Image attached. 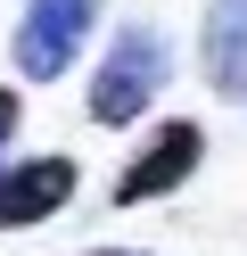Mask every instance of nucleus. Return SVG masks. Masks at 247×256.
Here are the masks:
<instances>
[{
  "mask_svg": "<svg viewBox=\"0 0 247 256\" xmlns=\"http://www.w3.org/2000/svg\"><path fill=\"white\" fill-rule=\"evenodd\" d=\"M165 74H173V58H165V34H157L148 17H124V25L107 34V50H99V66H91V91H82L91 124H107V132L140 124L148 108H157Z\"/></svg>",
  "mask_w": 247,
  "mask_h": 256,
  "instance_id": "nucleus-1",
  "label": "nucleus"
},
{
  "mask_svg": "<svg viewBox=\"0 0 247 256\" xmlns=\"http://www.w3.org/2000/svg\"><path fill=\"white\" fill-rule=\"evenodd\" d=\"M206 166V124L198 116H165V124H148V140L124 157V174H115V215L124 206H148V198H173L190 174Z\"/></svg>",
  "mask_w": 247,
  "mask_h": 256,
  "instance_id": "nucleus-2",
  "label": "nucleus"
},
{
  "mask_svg": "<svg viewBox=\"0 0 247 256\" xmlns=\"http://www.w3.org/2000/svg\"><path fill=\"white\" fill-rule=\"evenodd\" d=\"M99 8H107V0H25L16 42H8L16 74H25V83H58V74L82 58V42L99 34Z\"/></svg>",
  "mask_w": 247,
  "mask_h": 256,
  "instance_id": "nucleus-3",
  "label": "nucleus"
},
{
  "mask_svg": "<svg viewBox=\"0 0 247 256\" xmlns=\"http://www.w3.org/2000/svg\"><path fill=\"white\" fill-rule=\"evenodd\" d=\"M74 190H82V166H74V157H16V166H0V232L49 223Z\"/></svg>",
  "mask_w": 247,
  "mask_h": 256,
  "instance_id": "nucleus-4",
  "label": "nucleus"
},
{
  "mask_svg": "<svg viewBox=\"0 0 247 256\" xmlns=\"http://www.w3.org/2000/svg\"><path fill=\"white\" fill-rule=\"evenodd\" d=\"M198 66H206V91H214V100H247V0H206Z\"/></svg>",
  "mask_w": 247,
  "mask_h": 256,
  "instance_id": "nucleus-5",
  "label": "nucleus"
},
{
  "mask_svg": "<svg viewBox=\"0 0 247 256\" xmlns=\"http://www.w3.org/2000/svg\"><path fill=\"white\" fill-rule=\"evenodd\" d=\"M16 124H25V91H16V83H0V149L16 140Z\"/></svg>",
  "mask_w": 247,
  "mask_h": 256,
  "instance_id": "nucleus-6",
  "label": "nucleus"
},
{
  "mask_svg": "<svg viewBox=\"0 0 247 256\" xmlns=\"http://www.w3.org/2000/svg\"><path fill=\"white\" fill-rule=\"evenodd\" d=\"M82 256H148V248H82Z\"/></svg>",
  "mask_w": 247,
  "mask_h": 256,
  "instance_id": "nucleus-7",
  "label": "nucleus"
}]
</instances>
